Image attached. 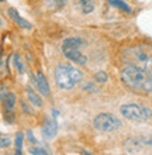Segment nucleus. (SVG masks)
<instances>
[{"mask_svg": "<svg viewBox=\"0 0 152 155\" xmlns=\"http://www.w3.org/2000/svg\"><path fill=\"white\" fill-rule=\"evenodd\" d=\"M121 81L128 89L137 93H149L152 92V75L151 72L141 69L135 65L128 64L121 71Z\"/></svg>", "mask_w": 152, "mask_h": 155, "instance_id": "obj_1", "label": "nucleus"}, {"mask_svg": "<svg viewBox=\"0 0 152 155\" xmlns=\"http://www.w3.org/2000/svg\"><path fill=\"white\" fill-rule=\"evenodd\" d=\"M124 59L130 65L152 72V47L151 45H134L123 52Z\"/></svg>", "mask_w": 152, "mask_h": 155, "instance_id": "obj_2", "label": "nucleus"}, {"mask_svg": "<svg viewBox=\"0 0 152 155\" xmlns=\"http://www.w3.org/2000/svg\"><path fill=\"white\" fill-rule=\"evenodd\" d=\"M53 78H55L57 85L61 89L69 90L73 89L75 86L82 81L83 75L76 66L66 64V62H62V64L57 65L55 71H53Z\"/></svg>", "mask_w": 152, "mask_h": 155, "instance_id": "obj_3", "label": "nucleus"}, {"mask_svg": "<svg viewBox=\"0 0 152 155\" xmlns=\"http://www.w3.org/2000/svg\"><path fill=\"white\" fill-rule=\"evenodd\" d=\"M86 45V41L80 37H69L63 40L61 45V51L69 61L78 64V65H86L87 57L82 52V48Z\"/></svg>", "mask_w": 152, "mask_h": 155, "instance_id": "obj_4", "label": "nucleus"}, {"mask_svg": "<svg viewBox=\"0 0 152 155\" xmlns=\"http://www.w3.org/2000/svg\"><path fill=\"white\" fill-rule=\"evenodd\" d=\"M120 113L124 118L137 123H145L152 118V110L149 107L141 106L137 103H125L120 107Z\"/></svg>", "mask_w": 152, "mask_h": 155, "instance_id": "obj_5", "label": "nucleus"}, {"mask_svg": "<svg viewBox=\"0 0 152 155\" xmlns=\"http://www.w3.org/2000/svg\"><path fill=\"white\" fill-rule=\"evenodd\" d=\"M123 123L117 116L111 113H100L93 118V127L102 133H113L121 128Z\"/></svg>", "mask_w": 152, "mask_h": 155, "instance_id": "obj_6", "label": "nucleus"}, {"mask_svg": "<svg viewBox=\"0 0 152 155\" xmlns=\"http://www.w3.org/2000/svg\"><path fill=\"white\" fill-rule=\"evenodd\" d=\"M147 147L142 141V137H131L128 138L124 144V148L127 152H131V154H135V152L142 151V148Z\"/></svg>", "mask_w": 152, "mask_h": 155, "instance_id": "obj_7", "label": "nucleus"}, {"mask_svg": "<svg viewBox=\"0 0 152 155\" xmlns=\"http://www.w3.org/2000/svg\"><path fill=\"white\" fill-rule=\"evenodd\" d=\"M41 133H42V135H44L45 138H48V140L53 138V137L57 135V133H58L57 121L52 120V118H45V123H44V127H42Z\"/></svg>", "mask_w": 152, "mask_h": 155, "instance_id": "obj_8", "label": "nucleus"}, {"mask_svg": "<svg viewBox=\"0 0 152 155\" xmlns=\"http://www.w3.org/2000/svg\"><path fill=\"white\" fill-rule=\"evenodd\" d=\"M33 82H34V85H37L38 90L41 92L42 96H48V94H50L48 82H47L45 76H44L41 72H38V74H35V76H33Z\"/></svg>", "mask_w": 152, "mask_h": 155, "instance_id": "obj_9", "label": "nucleus"}, {"mask_svg": "<svg viewBox=\"0 0 152 155\" xmlns=\"http://www.w3.org/2000/svg\"><path fill=\"white\" fill-rule=\"evenodd\" d=\"M73 6L82 14H90L95 10V0H73Z\"/></svg>", "mask_w": 152, "mask_h": 155, "instance_id": "obj_10", "label": "nucleus"}, {"mask_svg": "<svg viewBox=\"0 0 152 155\" xmlns=\"http://www.w3.org/2000/svg\"><path fill=\"white\" fill-rule=\"evenodd\" d=\"M7 13H8V16L13 18V21H14V23H17L20 27H23V28H25V30H30L31 27H33V25L30 24L27 20H24V18H23V17H21L20 14L16 12V10H14V8H7Z\"/></svg>", "mask_w": 152, "mask_h": 155, "instance_id": "obj_11", "label": "nucleus"}, {"mask_svg": "<svg viewBox=\"0 0 152 155\" xmlns=\"http://www.w3.org/2000/svg\"><path fill=\"white\" fill-rule=\"evenodd\" d=\"M27 97L30 99V103H33L34 106H37V107H41L42 106L41 96H40L37 92H34L31 87H28V89H27Z\"/></svg>", "mask_w": 152, "mask_h": 155, "instance_id": "obj_12", "label": "nucleus"}, {"mask_svg": "<svg viewBox=\"0 0 152 155\" xmlns=\"http://www.w3.org/2000/svg\"><path fill=\"white\" fill-rule=\"evenodd\" d=\"M108 3H110L111 6H114V7L125 12V13H131V7H130L125 2H123V0H108Z\"/></svg>", "mask_w": 152, "mask_h": 155, "instance_id": "obj_13", "label": "nucleus"}, {"mask_svg": "<svg viewBox=\"0 0 152 155\" xmlns=\"http://www.w3.org/2000/svg\"><path fill=\"white\" fill-rule=\"evenodd\" d=\"M6 106H7L8 110H11L13 107H14V103H16V94L14 93H10L7 94V99H6Z\"/></svg>", "mask_w": 152, "mask_h": 155, "instance_id": "obj_14", "label": "nucleus"}, {"mask_svg": "<svg viewBox=\"0 0 152 155\" xmlns=\"http://www.w3.org/2000/svg\"><path fill=\"white\" fill-rule=\"evenodd\" d=\"M28 151H30V154H33V155H50L44 148H38V147H31V148H28Z\"/></svg>", "mask_w": 152, "mask_h": 155, "instance_id": "obj_15", "label": "nucleus"}, {"mask_svg": "<svg viewBox=\"0 0 152 155\" xmlns=\"http://www.w3.org/2000/svg\"><path fill=\"white\" fill-rule=\"evenodd\" d=\"M95 79L97 82H100V83H104V82L108 81V76H107L106 72H103V71H100V72H97V74L95 75Z\"/></svg>", "mask_w": 152, "mask_h": 155, "instance_id": "obj_16", "label": "nucleus"}, {"mask_svg": "<svg viewBox=\"0 0 152 155\" xmlns=\"http://www.w3.org/2000/svg\"><path fill=\"white\" fill-rule=\"evenodd\" d=\"M23 138H24V134H23V133H17L16 134V145L18 150L23 148Z\"/></svg>", "mask_w": 152, "mask_h": 155, "instance_id": "obj_17", "label": "nucleus"}, {"mask_svg": "<svg viewBox=\"0 0 152 155\" xmlns=\"http://www.w3.org/2000/svg\"><path fill=\"white\" fill-rule=\"evenodd\" d=\"M10 143H11V141H10V138H8V137H2V148H6V145H10Z\"/></svg>", "mask_w": 152, "mask_h": 155, "instance_id": "obj_18", "label": "nucleus"}, {"mask_svg": "<svg viewBox=\"0 0 152 155\" xmlns=\"http://www.w3.org/2000/svg\"><path fill=\"white\" fill-rule=\"evenodd\" d=\"M14 65H16V68H18V69L23 72V66H21V62H20V59H18V57H14Z\"/></svg>", "mask_w": 152, "mask_h": 155, "instance_id": "obj_19", "label": "nucleus"}, {"mask_svg": "<svg viewBox=\"0 0 152 155\" xmlns=\"http://www.w3.org/2000/svg\"><path fill=\"white\" fill-rule=\"evenodd\" d=\"M6 94H7V92H6V86L2 85V100H3V102H6Z\"/></svg>", "mask_w": 152, "mask_h": 155, "instance_id": "obj_20", "label": "nucleus"}, {"mask_svg": "<svg viewBox=\"0 0 152 155\" xmlns=\"http://www.w3.org/2000/svg\"><path fill=\"white\" fill-rule=\"evenodd\" d=\"M83 89H89V90H92V92H96L95 86L92 85V83H87V85H83Z\"/></svg>", "mask_w": 152, "mask_h": 155, "instance_id": "obj_21", "label": "nucleus"}, {"mask_svg": "<svg viewBox=\"0 0 152 155\" xmlns=\"http://www.w3.org/2000/svg\"><path fill=\"white\" fill-rule=\"evenodd\" d=\"M27 135H28L27 138H28L30 141H31V143H37V140H35V138L33 137V133H31V131H28V133H27Z\"/></svg>", "mask_w": 152, "mask_h": 155, "instance_id": "obj_22", "label": "nucleus"}, {"mask_svg": "<svg viewBox=\"0 0 152 155\" xmlns=\"http://www.w3.org/2000/svg\"><path fill=\"white\" fill-rule=\"evenodd\" d=\"M57 2H58V6H62V4H65L66 0H57Z\"/></svg>", "mask_w": 152, "mask_h": 155, "instance_id": "obj_23", "label": "nucleus"}, {"mask_svg": "<svg viewBox=\"0 0 152 155\" xmlns=\"http://www.w3.org/2000/svg\"><path fill=\"white\" fill-rule=\"evenodd\" d=\"M16 155H23V154H21V150H18V148H17V151H16Z\"/></svg>", "mask_w": 152, "mask_h": 155, "instance_id": "obj_24", "label": "nucleus"}, {"mask_svg": "<svg viewBox=\"0 0 152 155\" xmlns=\"http://www.w3.org/2000/svg\"><path fill=\"white\" fill-rule=\"evenodd\" d=\"M82 154H83V155H92V154H90V152H87V151H85V150H83V151H82Z\"/></svg>", "mask_w": 152, "mask_h": 155, "instance_id": "obj_25", "label": "nucleus"}]
</instances>
